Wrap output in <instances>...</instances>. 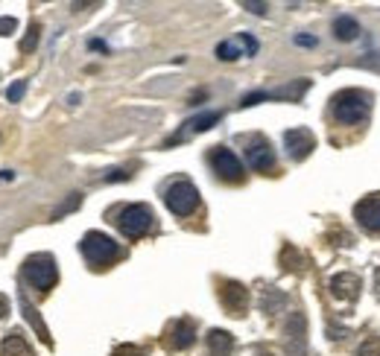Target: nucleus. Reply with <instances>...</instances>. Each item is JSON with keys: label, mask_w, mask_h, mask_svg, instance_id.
<instances>
[{"label": "nucleus", "mask_w": 380, "mask_h": 356, "mask_svg": "<svg viewBox=\"0 0 380 356\" xmlns=\"http://www.w3.org/2000/svg\"><path fill=\"white\" fill-rule=\"evenodd\" d=\"M295 44H301V47H313V44H316V38H311V35H295Z\"/></svg>", "instance_id": "25"}, {"label": "nucleus", "mask_w": 380, "mask_h": 356, "mask_svg": "<svg viewBox=\"0 0 380 356\" xmlns=\"http://www.w3.org/2000/svg\"><path fill=\"white\" fill-rule=\"evenodd\" d=\"M193 339H196V327H193V321L181 319V321L173 327V345H176V348H188Z\"/></svg>", "instance_id": "17"}, {"label": "nucleus", "mask_w": 380, "mask_h": 356, "mask_svg": "<svg viewBox=\"0 0 380 356\" xmlns=\"http://www.w3.org/2000/svg\"><path fill=\"white\" fill-rule=\"evenodd\" d=\"M208 161H210V169H214L222 181H243V164L231 149L217 146L214 152H210Z\"/></svg>", "instance_id": "6"}, {"label": "nucleus", "mask_w": 380, "mask_h": 356, "mask_svg": "<svg viewBox=\"0 0 380 356\" xmlns=\"http://www.w3.org/2000/svg\"><path fill=\"white\" fill-rule=\"evenodd\" d=\"M246 9H251V12H255V15H263V3H246Z\"/></svg>", "instance_id": "28"}, {"label": "nucleus", "mask_w": 380, "mask_h": 356, "mask_svg": "<svg viewBox=\"0 0 380 356\" xmlns=\"http://www.w3.org/2000/svg\"><path fill=\"white\" fill-rule=\"evenodd\" d=\"M24 278L26 283H33L35 289L47 292L56 280H59V269H56V260L50 254H33V257H26L24 263Z\"/></svg>", "instance_id": "3"}, {"label": "nucleus", "mask_w": 380, "mask_h": 356, "mask_svg": "<svg viewBox=\"0 0 380 356\" xmlns=\"http://www.w3.org/2000/svg\"><path fill=\"white\" fill-rule=\"evenodd\" d=\"M120 178H129V176H126L123 169H111V173L106 176V181H120Z\"/></svg>", "instance_id": "26"}, {"label": "nucleus", "mask_w": 380, "mask_h": 356, "mask_svg": "<svg viewBox=\"0 0 380 356\" xmlns=\"http://www.w3.org/2000/svg\"><path fill=\"white\" fill-rule=\"evenodd\" d=\"M164 202H167V207L176 213V217H190V213L199 207V190H196L190 181L181 178V181H176V184L167 187Z\"/></svg>", "instance_id": "4"}, {"label": "nucleus", "mask_w": 380, "mask_h": 356, "mask_svg": "<svg viewBox=\"0 0 380 356\" xmlns=\"http://www.w3.org/2000/svg\"><path fill=\"white\" fill-rule=\"evenodd\" d=\"M255 53H258V41L249 33H240L237 38L217 44V59H222V62H234V59H240V56H255Z\"/></svg>", "instance_id": "9"}, {"label": "nucleus", "mask_w": 380, "mask_h": 356, "mask_svg": "<svg viewBox=\"0 0 380 356\" xmlns=\"http://www.w3.org/2000/svg\"><path fill=\"white\" fill-rule=\"evenodd\" d=\"M284 146H287V155L292 161H304L307 155H311L316 149V137L311 129H304V126H299V129H290L284 135Z\"/></svg>", "instance_id": "8"}, {"label": "nucleus", "mask_w": 380, "mask_h": 356, "mask_svg": "<svg viewBox=\"0 0 380 356\" xmlns=\"http://www.w3.org/2000/svg\"><path fill=\"white\" fill-rule=\"evenodd\" d=\"M21 310H24V316H26V321H30L35 330H38V336L44 339V341H50V333H47V327H44V321H41V316H38V310L26 301V298H21Z\"/></svg>", "instance_id": "18"}, {"label": "nucleus", "mask_w": 380, "mask_h": 356, "mask_svg": "<svg viewBox=\"0 0 380 356\" xmlns=\"http://www.w3.org/2000/svg\"><path fill=\"white\" fill-rule=\"evenodd\" d=\"M246 161H249L251 169H258V173H270V169L275 167V152L263 137L255 135V137L246 140Z\"/></svg>", "instance_id": "7"}, {"label": "nucleus", "mask_w": 380, "mask_h": 356, "mask_svg": "<svg viewBox=\"0 0 380 356\" xmlns=\"http://www.w3.org/2000/svg\"><path fill=\"white\" fill-rule=\"evenodd\" d=\"M374 287H377V292H380V269H377V275H374Z\"/></svg>", "instance_id": "30"}, {"label": "nucleus", "mask_w": 380, "mask_h": 356, "mask_svg": "<svg viewBox=\"0 0 380 356\" xmlns=\"http://www.w3.org/2000/svg\"><path fill=\"white\" fill-rule=\"evenodd\" d=\"M372 111V94H365L360 88H348L342 94L333 96V117L342 126H357L369 117Z\"/></svg>", "instance_id": "1"}, {"label": "nucleus", "mask_w": 380, "mask_h": 356, "mask_svg": "<svg viewBox=\"0 0 380 356\" xmlns=\"http://www.w3.org/2000/svg\"><path fill=\"white\" fill-rule=\"evenodd\" d=\"M333 33H336V38H340V41H354L360 35V24L354 18L342 15V18L333 21Z\"/></svg>", "instance_id": "16"}, {"label": "nucleus", "mask_w": 380, "mask_h": 356, "mask_svg": "<svg viewBox=\"0 0 380 356\" xmlns=\"http://www.w3.org/2000/svg\"><path fill=\"white\" fill-rule=\"evenodd\" d=\"M357 222L372 234H380V196H365L354 207Z\"/></svg>", "instance_id": "10"}, {"label": "nucleus", "mask_w": 380, "mask_h": 356, "mask_svg": "<svg viewBox=\"0 0 380 356\" xmlns=\"http://www.w3.org/2000/svg\"><path fill=\"white\" fill-rule=\"evenodd\" d=\"M360 356H380V336L365 339L363 348H360Z\"/></svg>", "instance_id": "20"}, {"label": "nucleus", "mask_w": 380, "mask_h": 356, "mask_svg": "<svg viewBox=\"0 0 380 356\" xmlns=\"http://www.w3.org/2000/svg\"><path fill=\"white\" fill-rule=\"evenodd\" d=\"M15 178V173H12V169H0V181H12Z\"/></svg>", "instance_id": "29"}, {"label": "nucleus", "mask_w": 380, "mask_h": 356, "mask_svg": "<svg viewBox=\"0 0 380 356\" xmlns=\"http://www.w3.org/2000/svg\"><path fill=\"white\" fill-rule=\"evenodd\" d=\"M79 202H82V198H79V193H74V196H70V198H67V202H65V205H62L59 210L53 213V217H56V219H59V217H65V213H70V210H74V207H76Z\"/></svg>", "instance_id": "22"}, {"label": "nucleus", "mask_w": 380, "mask_h": 356, "mask_svg": "<svg viewBox=\"0 0 380 356\" xmlns=\"http://www.w3.org/2000/svg\"><path fill=\"white\" fill-rule=\"evenodd\" d=\"M0 353L3 356H33V348H30V341L24 339L21 330H12L3 336V345H0Z\"/></svg>", "instance_id": "14"}, {"label": "nucleus", "mask_w": 380, "mask_h": 356, "mask_svg": "<svg viewBox=\"0 0 380 356\" xmlns=\"http://www.w3.org/2000/svg\"><path fill=\"white\" fill-rule=\"evenodd\" d=\"M82 254H85V260L91 266H108L111 260H117V243L111 239L108 234H100V231H88L85 237H82V243H79Z\"/></svg>", "instance_id": "2"}, {"label": "nucleus", "mask_w": 380, "mask_h": 356, "mask_svg": "<svg viewBox=\"0 0 380 356\" xmlns=\"http://www.w3.org/2000/svg\"><path fill=\"white\" fill-rule=\"evenodd\" d=\"M24 91H26V82L24 79H18L15 85H12V88L6 91V99L9 103H21V96H24Z\"/></svg>", "instance_id": "21"}, {"label": "nucleus", "mask_w": 380, "mask_h": 356, "mask_svg": "<svg viewBox=\"0 0 380 356\" xmlns=\"http://www.w3.org/2000/svg\"><path fill=\"white\" fill-rule=\"evenodd\" d=\"M9 312V301H6V295H0V319H3Z\"/></svg>", "instance_id": "27"}, {"label": "nucleus", "mask_w": 380, "mask_h": 356, "mask_svg": "<svg viewBox=\"0 0 380 356\" xmlns=\"http://www.w3.org/2000/svg\"><path fill=\"white\" fill-rule=\"evenodd\" d=\"M117 225H120V231L126 237L138 239V237H144L152 225H156V213H152V207H147V205H129V207L120 210Z\"/></svg>", "instance_id": "5"}, {"label": "nucleus", "mask_w": 380, "mask_h": 356, "mask_svg": "<svg viewBox=\"0 0 380 356\" xmlns=\"http://www.w3.org/2000/svg\"><path fill=\"white\" fill-rule=\"evenodd\" d=\"M18 30V21L15 18H0V35H12V33H15Z\"/></svg>", "instance_id": "23"}, {"label": "nucleus", "mask_w": 380, "mask_h": 356, "mask_svg": "<svg viewBox=\"0 0 380 356\" xmlns=\"http://www.w3.org/2000/svg\"><path fill=\"white\" fill-rule=\"evenodd\" d=\"M111 356H140V348H135V345H120Z\"/></svg>", "instance_id": "24"}, {"label": "nucleus", "mask_w": 380, "mask_h": 356, "mask_svg": "<svg viewBox=\"0 0 380 356\" xmlns=\"http://www.w3.org/2000/svg\"><path fill=\"white\" fill-rule=\"evenodd\" d=\"M220 117L222 114L220 111H205V114H196V117H190L188 123H185V129H181L176 137H170L167 144H176V140H185V137H190V135H199V132H208L214 123H220Z\"/></svg>", "instance_id": "12"}, {"label": "nucleus", "mask_w": 380, "mask_h": 356, "mask_svg": "<svg viewBox=\"0 0 380 356\" xmlns=\"http://www.w3.org/2000/svg\"><path fill=\"white\" fill-rule=\"evenodd\" d=\"M208 350L210 356H229L234 350V339L231 333H225V330H210L208 333Z\"/></svg>", "instance_id": "15"}, {"label": "nucleus", "mask_w": 380, "mask_h": 356, "mask_svg": "<svg viewBox=\"0 0 380 356\" xmlns=\"http://www.w3.org/2000/svg\"><path fill=\"white\" fill-rule=\"evenodd\" d=\"M258 356H272V353H258Z\"/></svg>", "instance_id": "31"}, {"label": "nucleus", "mask_w": 380, "mask_h": 356, "mask_svg": "<svg viewBox=\"0 0 380 356\" xmlns=\"http://www.w3.org/2000/svg\"><path fill=\"white\" fill-rule=\"evenodd\" d=\"M38 33H41V26H38V24H30V30H26V38L21 41V53H30V50L38 44Z\"/></svg>", "instance_id": "19"}, {"label": "nucleus", "mask_w": 380, "mask_h": 356, "mask_svg": "<svg viewBox=\"0 0 380 356\" xmlns=\"http://www.w3.org/2000/svg\"><path fill=\"white\" fill-rule=\"evenodd\" d=\"M220 295H222V304H225V310H229L231 316H243V312H246L249 292H246L243 283H237V280H225Z\"/></svg>", "instance_id": "11"}, {"label": "nucleus", "mask_w": 380, "mask_h": 356, "mask_svg": "<svg viewBox=\"0 0 380 356\" xmlns=\"http://www.w3.org/2000/svg\"><path fill=\"white\" fill-rule=\"evenodd\" d=\"M331 289H333L336 298H342V301H354V298L360 295V278L342 272V275H336L331 280Z\"/></svg>", "instance_id": "13"}]
</instances>
